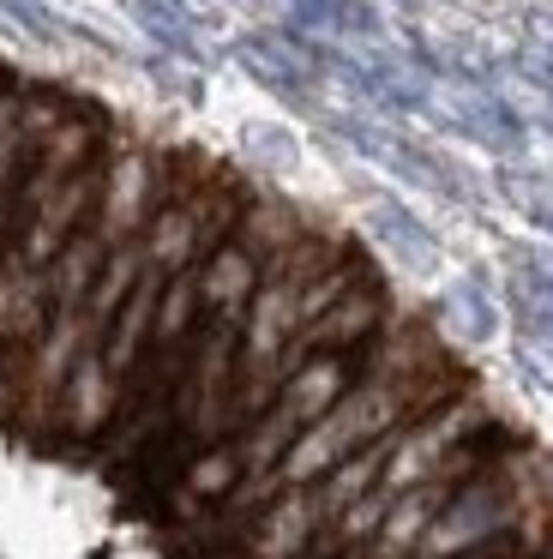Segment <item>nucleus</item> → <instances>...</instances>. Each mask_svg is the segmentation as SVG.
Returning a JSON list of instances; mask_svg holds the SVG:
<instances>
[{
  "instance_id": "2",
  "label": "nucleus",
  "mask_w": 553,
  "mask_h": 559,
  "mask_svg": "<svg viewBox=\"0 0 553 559\" xmlns=\"http://www.w3.org/2000/svg\"><path fill=\"white\" fill-rule=\"evenodd\" d=\"M115 409H120L115 367L103 361L96 343H84V355L72 361V373H67V391H60L55 433L67 439V445H103V433L115 427Z\"/></svg>"
},
{
  "instance_id": "1",
  "label": "nucleus",
  "mask_w": 553,
  "mask_h": 559,
  "mask_svg": "<svg viewBox=\"0 0 553 559\" xmlns=\"http://www.w3.org/2000/svg\"><path fill=\"white\" fill-rule=\"evenodd\" d=\"M397 313H403V307H397V295H391V283H385V271H379V265L361 271V277L349 283V289L337 295L325 313H313L307 325L295 331V343L283 349V373L301 361V355H361L385 325H391Z\"/></svg>"
},
{
  "instance_id": "3",
  "label": "nucleus",
  "mask_w": 553,
  "mask_h": 559,
  "mask_svg": "<svg viewBox=\"0 0 553 559\" xmlns=\"http://www.w3.org/2000/svg\"><path fill=\"white\" fill-rule=\"evenodd\" d=\"M355 379H361V355H301V361L283 373V385H276L271 403L307 427V421H319L325 409H337Z\"/></svg>"
},
{
  "instance_id": "4",
  "label": "nucleus",
  "mask_w": 553,
  "mask_h": 559,
  "mask_svg": "<svg viewBox=\"0 0 553 559\" xmlns=\"http://www.w3.org/2000/svg\"><path fill=\"white\" fill-rule=\"evenodd\" d=\"M240 487H247V463H240V439H211V445H199L187 463H180V499H192V506L216 511L223 499H235Z\"/></svg>"
}]
</instances>
